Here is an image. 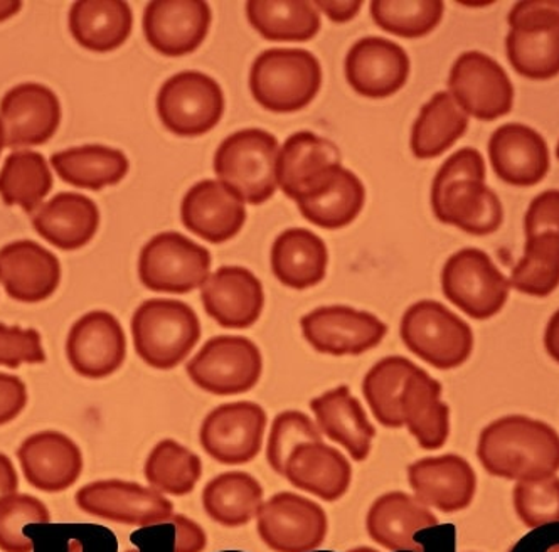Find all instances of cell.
I'll return each instance as SVG.
<instances>
[{"instance_id": "484cf974", "label": "cell", "mask_w": 559, "mask_h": 552, "mask_svg": "<svg viewBox=\"0 0 559 552\" xmlns=\"http://www.w3.org/2000/svg\"><path fill=\"white\" fill-rule=\"evenodd\" d=\"M207 315L225 328H248L262 315L265 291L262 281L243 266H222L201 290Z\"/></svg>"}, {"instance_id": "ac0fdd59", "label": "cell", "mask_w": 559, "mask_h": 552, "mask_svg": "<svg viewBox=\"0 0 559 552\" xmlns=\"http://www.w3.org/2000/svg\"><path fill=\"white\" fill-rule=\"evenodd\" d=\"M68 361L88 380H104L122 368L127 337L122 324L104 310L86 313L74 322L67 340Z\"/></svg>"}, {"instance_id": "f907efd6", "label": "cell", "mask_w": 559, "mask_h": 552, "mask_svg": "<svg viewBox=\"0 0 559 552\" xmlns=\"http://www.w3.org/2000/svg\"><path fill=\"white\" fill-rule=\"evenodd\" d=\"M526 238L537 235L559 236V191H546L534 197L524 218Z\"/></svg>"}, {"instance_id": "2e32d148", "label": "cell", "mask_w": 559, "mask_h": 552, "mask_svg": "<svg viewBox=\"0 0 559 552\" xmlns=\"http://www.w3.org/2000/svg\"><path fill=\"white\" fill-rule=\"evenodd\" d=\"M343 167V155L334 142L313 132H297L280 147L276 184L295 203L324 189Z\"/></svg>"}, {"instance_id": "8d00e7d4", "label": "cell", "mask_w": 559, "mask_h": 552, "mask_svg": "<svg viewBox=\"0 0 559 552\" xmlns=\"http://www.w3.org/2000/svg\"><path fill=\"white\" fill-rule=\"evenodd\" d=\"M51 166L68 184L99 189L118 184L129 172L127 155L105 145H83L52 155Z\"/></svg>"}, {"instance_id": "e0dca14e", "label": "cell", "mask_w": 559, "mask_h": 552, "mask_svg": "<svg viewBox=\"0 0 559 552\" xmlns=\"http://www.w3.org/2000/svg\"><path fill=\"white\" fill-rule=\"evenodd\" d=\"M304 337L317 352L329 356H361L374 349L388 327L376 315L346 305L319 307L300 321Z\"/></svg>"}, {"instance_id": "60d3db41", "label": "cell", "mask_w": 559, "mask_h": 552, "mask_svg": "<svg viewBox=\"0 0 559 552\" xmlns=\"http://www.w3.org/2000/svg\"><path fill=\"white\" fill-rule=\"evenodd\" d=\"M144 473L152 489L160 494L185 497L203 477V461L176 440H163L148 455Z\"/></svg>"}, {"instance_id": "d590c367", "label": "cell", "mask_w": 559, "mask_h": 552, "mask_svg": "<svg viewBox=\"0 0 559 552\" xmlns=\"http://www.w3.org/2000/svg\"><path fill=\"white\" fill-rule=\"evenodd\" d=\"M468 129V115L449 92H438L419 110L412 132L416 159H435L449 151Z\"/></svg>"}, {"instance_id": "94428289", "label": "cell", "mask_w": 559, "mask_h": 552, "mask_svg": "<svg viewBox=\"0 0 559 552\" xmlns=\"http://www.w3.org/2000/svg\"><path fill=\"white\" fill-rule=\"evenodd\" d=\"M548 552H559V544L551 545V548L548 549Z\"/></svg>"}, {"instance_id": "b9f144b4", "label": "cell", "mask_w": 559, "mask_h": 552, "mask_svg": "<svg viewBox=\"0 0 559 552\" xmlns=\"http://www.w3.org/2000/svg\"><path fill=\"white\" fill-rule=\"evenodd\" d=\"M418 365L402 356H390L376 362L365 381H362V394L374 415L376 421L384 428L397 430L405 427L402 417L403 386Z\"/></svg>"}, {"instance_id": "7a4b0ae2", "label": "cell", "mask_w": 559, "mask_h": 552, "mask_svg": "<svg viewBox=\"0 0 559 552\" xmlns=\"http://www.w3.org/2000/svg\"><path fill=\"white\" fill-rule=\"evenodd\" d=\"M438 221L474 236H487L504 221L499 195L486 184V163L475 148H461L438 169L431 184Z\"/></svg>"}, {"instance_id": "ee69618b", "label": "cell", "mask_w": 559, "mask_h": 552, "mask_svg": "<svg viewBox=\"0 0 559 552\" xmlns=\"http://www.w3.org/2000/svg\"><path fill=\"white\" fill-rule=\"evenodd\" d=\"M442 0H372L371 15L381 29L402 37H421L443 17Z\"/></svg>"}, {"instance_id": "c3c4849f", "label": "cell", "mask_w": 559, "mask_h": 552, "mask_svg": "<svg viewBox=\"0 0 559 552\" xmlns=\"http://www.w3.org/2000/svg\"><path fill=\"white\" fill-rule=\"evenodd\" d=\"M43 362H46V352L39 332L0 324V365L17 369L21 364Z\"/></svg>"}, {"instance_id": "6da1fadb", "label": "cell", "mask_w": 559, "mask_h": 552, "mask_svg": "<svg viewBox=\"0 0 559 552\" xmlns=\"http://www.w3.org/2000/svg\"><path fill=\"white\" fill-rule=\"evenodd\" d=\"M477 457L487 473L499 479H549L559 471L558 431L523 415L499 418L478 436Z\"/></svg>"}, {"instance_id": "f5cc1de1", "label": "cell", "mask_w": 559, "mask_h": 552, "mask_svg": "<svg viewBox=\"0 0 559 552\" xmlns=\"http://www.w3.org/2000/svg\"><path fill=\"white\" fill-rule=\"evenodd\" d=\"M27 405V387L17 376L0 372V427L11 423Z\"/></svg>"}, {"instance_id": "7c38bea8", "label": "cell", "mask_w": 559, "mask_h": 552, "mask_svg": "<svg viewBox=\"0 0 559 552\" xmlns=\"http://www.w3.org/2000/svg\"><path fill=\"white\" fill-rule=\"evenodd\" d=\"M257 529L275 552H310L324 544L329 520L317 502L294 492H280L258 508Z\"/></svg>"}, {"instance_id": "1f68e13d", "label": "cell", "mask_w": 559, "mask_h": 552, "mask_svg": "<svg viewBox=\"0 0 559 552\" xmlns=\"http://www.w3.org/2000/svg\"><path fill=\"white\" fill-rule=\"evenodd\" d=\"M33 226L52 247L64 251L80 250L96 235L99 211L86 195L61 192L37 209Z\"/></svg>"}, {"instance_id": "7bdbcfd3", "label": "cell", "mask_w": 559, "mask_h": 552, "mask_svg": "<svg viewBox=\"0 0 559 552\" xmlns=\"http://www.w3.org/2000/svg\"><path fill=\"white\" fill-rule=\"evenodd\" d=\"M511 287L531 297H548L559 287V236L526 238L524 256L512 269Z\"/></svg>"}, {"instance_id": "603a6c76", "label": "cell", "mask_w": 559, "mask_h": 552, "mask_svg": "<svg viewBox=\"0 0 559 552\" xmlns=\"http://www.w3.org/2000/svg\"><path fill=\"white\" fill-rule=\"evenodd\" d=\"M24 477L34 489L59 494L71 489L83 471L82 449L59 431H41L19 446Z\"/></svg>"}, {"instance_id": "e575fe53", "label": "cell", "mask_w": 559, "mask_h": 552, "mask_svg": "<svg viewBox=\"0 0 559 552\" xmlns=\"http://www.w3.org/2000/svg\"><path fill=\"white\" fill-rule=\"evenodd\" d=\"M263 504V487L247 471H226L203 490V507L214 523L235 529L247 526Z\"/></svg>"}, {"instance_id": "ab89813d", "label": "cell", "mask_w": 559, "mask_h": 552, "mask_svg": "<svg viewBox=\"0 0 559 552\" xmlns=\"http://www.w3.org/2000/svg\"><path fill=\"white\" fill-rule=\"evenodd\" d=\"M52 188L48 160L34 151H15L0 170V195L8 206L33 213Z\"/></svg>"}, {"instance_id": "8992f818", "label": "cell", "mask_w": 559, "mask_h": 552, "mask_svg": "<svg viewBox=\"0 0 559 552\" xmlns=\"http://www.w3.org/2000/svg\"><path fill=\"white\" fill-rule=\"evenodd\" d=\"M506 52L515 71L531 80L559 74V0H526L509 12Z\"/></svg>"}, {"instance_id": "8fae6325", "label": "cell", "mask_w": 559, "mask_h": 552, "mask_svg": "<svg viewBox=\"0 0 559 552\" xmlns=\"http://www.w3.org/2000/svg\"><path fill=\"white\" fill-rule=\"evenodd\" d=\"M225 95L214 77L181 71L164 83L157 95V113L176 135L198 136L222 120Z\"/></svg>"}, {"instance_id": "9c48e42d", "label": "cell", "mask_w": 559, "mask_h": 552, "mask_svg": "<svg viewBox=\"0 0 559 552\" xmlns=\"http://www.w3.org/2000/svg\"><path fill=\"white\" fill-rule=\"evenodd\" d=\"M211 262L210 251L181 232H160L140 251V281L158 293H189L206 284Z\"/></svg>"}, {"instance_id": "5bb4252c", "label": "cell", "mask_w": 559, "mask_h": 552, "mask_svg": "<svg viewBox=\"0 0 559 552\" xmlns=\"http://www.w3.org/2000/svg\"><path fill=\"white\" fill-rule=\"evenodd\" d=\"M74 501L90 516L126 526H157L174 516L173 502L158 490L126 480L88 483L78 490Z\"/></svg>"}, {"instance_id": "277c9868", "label": "cell", "mask_w": 559, "mask_h": 552, "mask_svg": "<svg viewBox=\"0 0 559 552\" xmlns=\"http://www.w3.org/2000/svg\"><path fill=\"white\" fill-rule=\"evenodd\" d=\"M321 86V63L306 49H269L254 59L250 71L254 100L276 113L302 110Z\"/></svg>"}, {"instance_id": "6f0895ef", "label": "cell", "mask_w": 559, "mask_h": 552, "mask_svg": "<svg viewBox=\"0 0 559 552\" xmlns=\"http://www.w3.org/2000/svg\"><path fill=\"white\" fill-rule=\"evenodd\" d=\"M21 9H23V2L19 0H0V23L17 14Z\"/></svg>"}, {"instance_id": "ffe728a7", "label": "cell", "mask_w": 559, "mask_h": 552, "mask_svg": "<svg viewBox=\"0 0 559 552\" xmlns=\"http://www.w3.org/2000/svg\"><path fill=\"white\" fill-rule=\"evenodd\" d=\"M5 145L33 147L48 142L61 122V104L48 86L24 83L5 93L0 101Z\"/></svg>"}, {"instance_id": "f35d334b", "label": "cell", "mask_w": 559, "mask_h": 552, "mask_svg": "<svg viewBox=\"0 0 559 552\" xmlns=\"http://www.w3.org/2000/svg\"><path fill=\"white\" fill-rule=\"evenodd\" d=\"M366 189L361 179L341 167L324 189L297 203L304 218L319 228L338 229L350 225L365 207Z\"/></svg>"}, {"instance_id": "4fadbf2b", "label": "cell", "mask_w": 559, "mask_h": 552, "mask_svg": "<svg viewBox=\"0 0 559 552\" xmlns=\"http://www.w3.org/2000/svg\"><path fill=\"white\" fill-rule=\"evenodd\" d=\"M450 95L472 117L489 122L504 117L514 105V86L504 68L486 52L467 51L450 70Z\"/></svg>"}, {"instance_id": "91938a15", "label": "cell", "mask_w": 559, "mask_h": 552, "mask_svg": "<svg viewBox=\"0 0 559 552\" xmlns=\"http://www.w3.org/2000/svg\"><path fill=\"white\" fill-rule=\"evenodd\" d=\"M310 552H335V551H319V549H317V551H310ZM349 552H379V551H374V549H371V548H357V549H353V551H349Z\"/></svg>"}, {"instance_id": "cb8c5ba5", "label": "cell", "mask_w": 559, "mask_h": 552, "mask_svg": "<svg viewBox=\"0 0 559 552\" xmlns=\"http://www.w3.org/2000/svg\"><path fill=\"white\" fill-rule=\"evenodd\" d=\"M0 284L17 302H45L61 284V263L36 241H14L0 250Z\"/></svg>"}, {"instance_id": "d6a6232c", "label": "cell", "mask_w": 559, "mask_h": 552, "mask_svg": "<svg viewBox=\"0 0 559 552\" xmlns=\"http://www.w3.org/2000/svg\"><path fill=\"white\" fill-rule=\"evenodd\" d=\"M329 251L309 229H287L272 247V272L276 280L294 290L316 287L325 278Z\"/></svg>"}, {"instance_id": "816d5d0a", "label": "cell", "mask_w": 559, "mask_h": 552, "mask_svg": "<svg viewBox=\"0 0 559 552\" xmlns=\"http://www.w3.org/2000/svg\"><path fill=\"white\" fill-rule=\"evenodd\" d=\"M136 549L126 552H181V544L177 538V527L174 520L157 524V526L142 527L130 536Z\"/></svg>"}, {"instance_id": "f6af8a7d", "label": "cell", "mask_w": 559, "mask_h": 552, "mask_svg": "<svg viewBox=\"0 0 559 552\" xmlns=\"http://www.w3.org/2000/svg\"><path fill=\"white\" fill-rule=\"evenodd\" d=\"M51 514L39 499L14 494L0 501V551L33 552V539L27 538L31 524H49Z\"/></svg>"}, {"instance_id": "e7e4bbea", "label": "cell", "mask_w": 559, "mask_h": 552, "mask_svg": "<svg viewBox=\"0 0 559 552\" xmlns=\"http://www.w3.org/2000/svg\"><path fill=\"white\" fill-rule=\"evenodd\" d=\"M396 552H415V551H396Z\"/></svg>"}, {"instance_id": "44dd1931", "label": "cell", "mask_w": 559, "mask_h": 552, "mask_svg": "<svg viewBox=\"0 0 559 552\" xmlns=\"http://www.w3.org/2000/svg\"><path fill=\"white\" fill-rule=\"evenodd\" d=\"M409 58L405 49L384 37H362L346 56V77L359 95L386 98L405 86Z\"/></svg>"}, {"instance_id": "d6986e66", "label": "cell", "mask_w": 559, "mask_h": 552, "mask_svg": "<svg viewBox=\"0 0 559 552\" xmlns=\"http://www.w3.org/2000/svg\"><path fill=\"white\" fill-rule=\"evenodd\" d=\"M211 19L204 0H152L144 12V34L160 55L185 56L203 45Z\"/></svg>"}, {"instance_id": "ba28073f", "label": "cell", "mask_w": 559, "mask_h": 552, "mask_svg": "<svg viewBox=\"0 0 559 552\" xmlns=\"http://www.w3.org/2000/svg\"><path fill=\"white\" fill-rule=\"evenodd\" d=\"M447 299L475 321H487L508 303L511 281L486 251L465 248L447 260L442 269Z\"/></svg>"}, {"instance_id": "11a10c76", "label": "cell", "mask_w": 559, "mask_h": 552, "mask_svg": "<svg viewBox=\"0 0 559 552\" xmlns=\"http://www.w3.org/2000/svg\"><path fill=\"white\" fill-rule=\"evenodd\" d=\"M19 477L11 458L0 453V501L17 494Z\"/></svg>"}, {"instance_id": "4316f807", "label": "cell", "mask_w": 559, "mask_h": 552, "mask_svg": "<svg viewBox=\"0 0 559 552\" xmlns=\"http://www.w3.org/2000/svg\"><path fill=\"white\" fill-rule=\"evenodd\" d=\"M489 157L499 179L519 188L539 184L549 172L545 136L523 123H506L492 133Z\"/></svg>"}, {"instance_id": "db71d44e", "label": "cell", "mask_w": 559, "mask_h": 552, "mask_svg": "<svg viewBox=\"0 0 559 552\" xmlns=\"http://www.w3.org/2000/svg\"><path fill=\"white\" fill-rule=\"evenodd\" d=\"M317 11L324 12L334 23H347L362 8V0H316Z\"/></svg>"}, {"instance_id": "681fc988", "label": "cell", "mask_w": 559, "mask_h": 552, "mask_svg": "<svg viewBox=\"0 0 559 552\" xmlns=\"http://www.w3.org/2000/svg\"><path fill=\"white\" fill-rule=\"evenodd\" d=\"M59 552H118V541L107 527L95 524L48 529Z\"/></svg>"}, {"instance_id": "7402d4cb", "label": "cell", "mask_w": 559, "mask_h": 552, "mask_svg": "<svg viewBox=\"0 0 559 552\" xmlns=\"http://www.w3.org/2000/svg\"><path fill=\"white\" fill-rule=\"evenodd\" d=\"M408 480L415 497L443 514L465 511L477 490L474 468L461 455H442L415 461L408 467Z\"/></svg>"}, {"instance_id": "4dcf8cb0", "label": "cell", "mask_w": 559, "mask_h": 552, "mask_svg": "<svg viewBox=\"0 0 559 552\" xmlns=\"http://www.w3.org/2000/svg\"><path fill=\"white\" fill-rule=\"evenodd\" d=\"M402 417L409 435L415 436L424 449H438L450 435V408L442 401V384L416 368L403 386Z\"/></svg>"}, {"instance_id": "9a60e30c", "label": "cell", "mask_w": 559, "mask_h": 552, "mask_svg": "<svg viewBox=\"0 0 559 552\" xmlns=\"http://www.w3.org/2000/svg\"><path fill=\"white\" fill-rule=\"evenodd\" d=\"M266 430V412L251 401L217 406L204 418L199 442L222 465H245L258 457Z\"/></svg>"}, {"instance_id": "bcb514c9", "label": "cell", "mask_w": 559, "mask_h": 552, "mask_svg": "<svg viewBox=\"0 0 559 552\" xmlns=\"http://www.w3.org/2000/svg\"><path fill=\"white\" fill-rule=\"evenodd\" d=\"M324 442L322 433L302 411H284L273 420L266 443V461L280 477L285 476V465L292 452L302 443Z\"/></svg>"}, {"instance_id": "680465c9", "label": "cell", "mask_w": 559, "mask_h": 552, "mask_svg": "<svg viewBox=\"0 0 559 552\" xmlns=\"http://www.w3.org/2000/svg\"><path fill=\"white\" fill-rule=\"evenodd\" d=\"M4 145H5L4 125H2V120H0V154H2V148H4Z\"/></svg>"}, {"instance_id": "836d02e7", "label": "cell", "mask_w": 559, "mask_h": 552, "mask_svg": "<svg viewBox=\"0 0 559 552\" xmlns=\"http://www.w3.org/2000/svg\"><path fill=\"white\" fill-rule=\"evenodd\" d=\"M133 14L126 0H80L70 11V29L83 48L114 51L129 39Z\"/></svg>"}, {"instance_id": "7dc6e473", "label": "cell", "mask_w": 559, "mask_h": 552, "mask_svg": "<svg viewBox=\"0 0 559 552\" xmlns=\"http://www.w3.org/2000/svg\"><path fill=\"white\" fill-rule=\"evenodd\" d=\"M512 501L519 519L530 529L559 523V477L515 483Z\"/></svg>"}, {"instance_id": "5b68a950", "label": "cell", "mask_w": 559, "mask_h": 552, "mask_svg": "<svg viewBox=\"0 0 559 552\" xmlns=\"http://www.w3.org/2000/svg\"><path fill=\"white\" fill-rule=\"evenodd\" d=\"M278 152L276 136L266 130H239L226 136L217 147L214 154V172L245 203L260 206L278 189Z\"/></svg>"}, {"instance_id": "30bf717a", "label": "cell", "mask_w": 559, "mask_h": 552, "mask_svg": "<svg viewBox=\"0 0 559 552\" xmlns=\"http://www.w3.org/2000/svg\"><path fill=\"white\" fill-rule=\"evenodd\" d=\"M262 372V352L253 340L239 335L213 337L188 362L192 383L216 396L248 393Z\"/></svg>"}, {"instance_id": "9f6ffc18", "label": "cell", "mask_w": 559, "mask_h": 552, "mask_svg": "<svg viewBox=\"0 0 559 552\" xmlns=\"http://www.w3.org/2000/svg\"><path fill=\"white\" fill-rule=\"evenodd\" d=\"M545 347L549 358L559 364V310L552 313V317L549 319L548 325H546Z\"/></svg>"}, {"instance_id": "6125c7cd", "label": "cell", "mask_w": 559, "mask_h": 552, "mask_svg": "<svg viewBox=\"0 0 559 552\" xmlns=\"http://www.w3.org/2000/svg\"><path fill=\"white\" fill-rule=\"evenodd\" d=\"M556 157H558V159H559V142H558V145H556Z\"/></svg>"}, {"instance_id": "52a82bcc", "label": "cell", "mask_w": 559, "mask_h": 552, "mask_svg": "<svg viewBox=\"0 0 559 552\" xmlns=\"http://www.w3.org/2000/svg\"><path fill=\"white\" fill-rule=\"evenodd\" d=\"M400 335L415 356L442 371L461 368L474 349L471 325L435 300L413 303L403 315Z\"/></svg>"}, {"instance_id": "be15d7a7", "label": "cell", "mask_w": 559, "mask_h": 552, "mask_svg": "<svg viewBox=\"0 0 559 552\" xmlns=\"http://www.w3.org/2000/svg\"><path fill=\"white\" fill-rule=\"evenodd\" d=\"M219 552H245V551H233V549H231V551H219Z\"/></svg>"}, {"instance_id": "83f0119b", "label": "cell", "mask_w": 559, "mask_h": 552, "mask_svg": "<svg viewBox=\"0 0 559 552\" xmlns=\"http://www.w3.org/2000/svg\"><path fill=\"white\" fill-rule=\"evenodd\" d=\"M437 526L433 512L405 492H390L376 499L366 517L369 538L393 552H424V544L416 542L415 536Z\"/></svg>"}, {"instance_id": "f1b7e54d", "label": "cell", "mask_w": 559, "mask_h": 552, "mask_svg": "<svg viewBox=\"0 0 559 552\" xmlns=\"http://www.w3.org/2000/svg\"><path fill=\"white\" fill-rule=\"evenodd\" d=\"M285 479L307 494L324 502H335L347 494L353 467L337 448L324 442L298 445L285 465Z\"/></svg>"}, {"instance_id": "3957f363", "label": "cell", "mask_w": 559, "mask_h": 552, "mask_svg": "<svg viewBox=\"0 0 559 552\" xmlns=\"http://www.w3.org/2000/svg\"><path fill=\"white\" fill-rule=\"evenodd\" d=\"M133 347L139 358L154 369L177 368L201 339V324L181 300H145L132 317Z\"/></svg>"}, {"instance_id": "74e56055", "label": "cell", "mask_w": 559, "mask_h": 552, "mask_svg": "<svg viewBox=\"0 0 559 552\" xmlns=\"http://www.w3.org/2000/svg\"><path fill=\"white\" fill-rule=\"evenodd\" d=\"M247 15L270 41H309L321 29V12L309 0H250Z\"/></svg>"}, {"instance_id": "d4e9b609", "label": "cell", "mask_w": 559, "mask_h": 552, "mask_svg": "<svg viewBox=\"0 0 559 552\" xmlns=\"http://www.w3.org/2000/svg\"><path fill=\"white\" fill-rule=\"evenodd\" d=\"M182 225L199 238L219 244L231 240L247 221L245 201L222 181L198 182L181 204Z\"/></svg>"}, {"instance_id": "f546056e", "label": "cell", "mask_w": 559, "mask_h": 552, "mask_svg": "<svg viewBox=\"0 0 559 552\" xmlns=\"http://www.w3.org/2000/svg\"><path fill=\"white\" fill-rule=\"evenodd\" d=\"M310 409L322 435L343 445L354 461L361 464L369 457L376 430L349 387L338 386L317 396L310 401Z\"/></svg>"}]
</instances>
